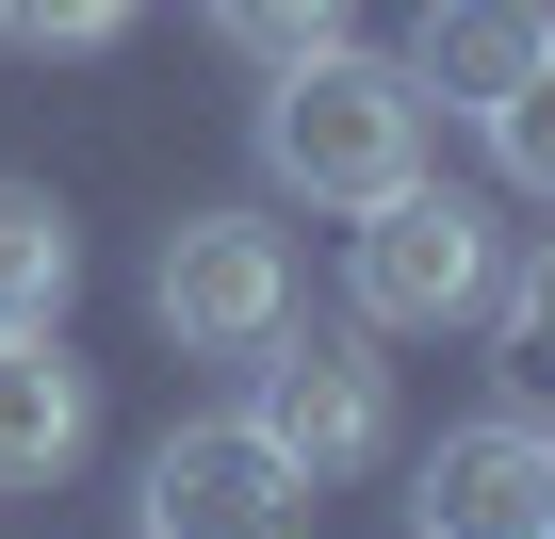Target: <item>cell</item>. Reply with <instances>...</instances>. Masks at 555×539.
I'll return each instance as SVG.
<instances>
[{"instance_id": "cell-1", "label": "cell", "mask_w": 555, "mask_h": 539, "mask_svg": "<svg viewBox=\"0 0 555 539\" xmlns=\"http://www.w3.org/2000/svg\"><path fill=\"white\" fill-rule=\"evenodd\" d=\"M261 180L311 196V213H376L392 180H425V99H409V66H376V50H295L278 99H261Z\"/></svg>"}, {"instance_id": "cell-2", "label": "cell", "mask_w": 555, "mask_h": 539, "mask_svg": "<svg viewBox=\"0 0 555 539\" xmlns=\"http://www.w3.org/2000/svg\"><path fill=\"white\" fill-rule=\"evenodd\" d=\"M344 279H360V328H474L490 279H506V229L441 180H392L360 229H344Z\"/></svg>"}, {"instance_id": "cell-3", "label": "cell", "mask_w": 555, "mask_h": 539, "mask_svg": "<svg viewBox=\"0 0 555 539\" xmlns=\"http://www.w3.org/2000/svg\"><path fill=\"white\" fill-rule=\"evenodd\" d=\"M245 425L327 490V474L392 458V376H376L360 328H261V344H245Z\"/></svg>"}, {"instance_id": "cell-4", "label": "cell", "mask_w": 555, "mask_h": 539, "mask_svg": "<svg viewBox=\"0 0 555 539\" xmlns=\"http://www.w3.org/2000/svg\"><path fill=\"white\" fill-rule=\"evenodd\" d=\"M295 523H311V474L278 458L245 409L229 425H180L147 458V490H131V539H295Z\"/></svg>"}, {"instance_id": "cell-5", "label": "cell", "mask_w": 555, "mask_h": 539, "mask_svg": "<svg viewBox=\"0 0 555 539\" xmlns=\"http://www.w3.org/2000/svg\"><path fill=\"white\" fill-rule=\"evenodd\" d=\"M147 311L196 344V360H245L261 328H295V245L261 213H180L164 261H147Z\"/></svg>"}, {"instance_id": "cell-6", "label": "cell", "mask_w": 555, "mask_h": 539, "mask_svg": "<svg viewBox=\"0 0 555 539\" xmlns=\"http://www.w3.org/2000/svg\"><path fill=\"white\" fill-rule=\"evenodd\" d=\"M409 523H425V539H555V425H539V409L441 425L425 474H409Z\"/></svg>"}, {"instance_id": "cell-7", "label": "cell", "mask_w": 555, "mask_h": 539, "mask_svg": "<svg viewBox=\"0 0 555 539\" xmlns=\"http://www.w3.org/2000/svg\"><path fill=\"white\" fill-rule=\"evenodd\" d=\"M539 50H555V0H425L392 66H409V99H425V115H490Z\"/></svg>"}, {"instance_id": "cell-8", "label": "cell", "mask_w": 555, "mask_h": 539, "mask_svg": "<svg viewBox=\"0 0 555 539\" xmlns=\"http://www.w3.org/2000/svg\"><path fill=\"white\" fill-rule=\"evenodd\" d=\"M99 441V393L50 328H0V490H50L66 458Z\"/></svg>"}, {"instance_id": "cell-9", "label": "cell", "mask_w": 555, "mask_h": 539, "mask_svg": "<svg viewBox=\"0 0 555 539\" xmlns=\"http://www.w3.org/2000/svg\"><path fill=\"white\" fill-rule=\"evenodd\" d=\"M66 295H82L66 196H50V180H0V328H66Z\"/></svg>"}, {"instance_id": "cell-10", "label": "cell", "mask_w": 555, "mask_h": 539, "mask_svg": "<svg viewBox=\"0 0 555 539\" xmlns=\"http://www.w3.org/2000/svg\"><path fill=\"white\" fill-rule=\"evenodd\" d=\"M490 344H506V409H555V245L490 279Z\"/></svg>"}, {"instance_id": "cell-11", "label": "cell", "mask_w": 555, "mask_h": 539, "mask_svg": "<svg viewBox=\"0 0 555 539\" xmlns=\"http://www.w3.org/2000/svg\"><path fill=\"white\" fill-rule=\"evenodd\" d=\"M474 131H490V164H506L522 196H555V50H539V66H522V82L474 115Z\"/></svg>"}, {"instance_id": "cell-12", "label": "cell", "mask_w": 555, "mask_h": 539, "mask_svg": "<svg viewBox=\"0 0 555 539\" xmlns=\"http://www.w3.org/2000/svg\"><path fill=\"white\" fill-rule=\"evenodd\" d=\"M344 17H360V0H212V34H229L245 66H295V50H344Z\"/></svg>"}, {"instance_id": "cell-13", "label": "cell", "mask_w": 555, "mask_h": 539, "mask_svg": "<svg viewBox=\"0 0 555 539\" xmlns=\"http://www.w3.org/2000/svg\"><path fill=\"white\" fill-rule=\"evenodd\" d=\"M0 34L17 50H99V34H131V0H0Z\"/></svg>"}]
</instances>
